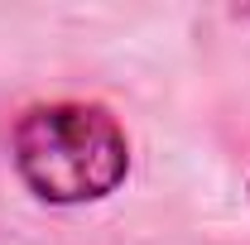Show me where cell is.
I'll list each match as a JSON object with an SVG mask.
<instances>
[{
	"mask_svg": "<svg viewBox=\"0 0 250 245\" xmlns=\"http://www.w3.org/2000/svg\"><path fill=\"white\" fill-rule=\"evenodd\" d=\"M15 168L39 202L82 207L125 183L130 140L96 101H48L29 106L15 125Z\"/></svg>",
	"mask_w": 250,
	"mask_h": 245,
	"instance_id": "cell-1",
	"label": "cell"
}]
</instances>
